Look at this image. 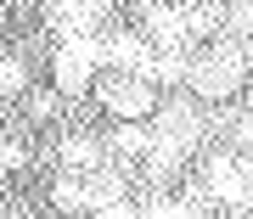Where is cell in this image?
Segmentation results:
<instances>
[{"label":"cell","mask_w":253,"mask_h":219,"mask_svg":"<svg viewBox=\"0 0 253 219\" xmlns=\"http://www.w3.org/2000/svg\"><path fill=\"white\" fill-rule=\"evenodd\" d=\"M186 79L197 84L203 96H231L236 84H242V51H236V45H214V51H203L197 62H186Z\"/></svg>","instance_id":"6da1fadb"},{"label":"cell","mask_w":253,"mask_h":219,"mask_svg":"<svg viewBox=\"0 0 253 219\" xmlns=\"http://www.w3.org/2000/svg\"><path fill=\"white\" fill-rule=\"evenodd\" d=\"M96 68H101V39L96 34H68V45L56 51V90L62 96L84 90Z\"/></svg>","instance_id":"7a4b0ae2"},{"label":"cell","mask_w":253,"mask_h":219,"mask_svg":"<svg viewBox=\"0 0 253 219\" xmlns=\"http://www.w3.org/2000/svg\"><path fill=\"white\" fill-rule=\"evenodd\" d=\"M101 107L113 112V118H146V112L158 107V96H152V79L146 73H113L107 84H101Z\"/></svg>","instance_id":"3957f363"},{"label":"cell","mask_w":253,"mask_h":219,"mask_svg":"<svg viewBox=\"0 0 253 219\" xmlns=\"http://www.w3.org/2000/svg\"><path fill=\"white\" fill-rule=\"evenodd\" d=\"M45 11L62 34H90L101 23V11H107V0H45Z\"/></svg>","instance_id":"277c9868"},{"label":"cell","mask_w":253,"mask_h":219,"mask_svg":"<svg viewBox=\"0 0 253 219\" xmlns=\"http://www.w3.org/2000/svg\"><path fill=\"white\" fill-rule=\"evenodd\" d=\"M146 28H152V39H158V45L163 51H186V11L180 6H158V0H152V11H146Z\"/></svg>","instance_id":"5b68a950"},{"label":"cell","mask_w":253,"mask_h":219,"mask_svg":"<svg viewBox=\"0 0 253 219\" xmlns=\"http://www.w3.org/2000/svg\"><path fill=\"white\" fill-rule=\"evenodd\" d=\"M101 62H118V68H129V73H146V68H152V51H146L141 34H113V39H101Z\"/></svg>","instance_id":"8992f818"},{"label":"cell","mask_w":253,"mask_h":219,"mask_svg":"<svg viewBox=\"0 0 253 219\" xmlns=\"http://www.w3.org/2000/svg\"><path fill=\"white\" fill-rule=\"evenodd\" d=\"M101 157L107 152H101L90 135H62V163L68 169H101Z\"/></svg>","instance_id":"52a82bcc"},{"label":"cell","mask_w":253,"mask_h":219,"mask_svg":"<svg viewBox=\"0 0 253 219\" xmlns=\"http://www.w3.org/2000/svg\"><path fill=\"white\" fill-rule=\"evenodd\" d=\"M146 146H152V135L135 124V118H124L113 129V152H129V157H146Z\"/></svg>","instance_id":"ba28073f"},{"label":"cell","mask_w":253,"mask_h":219,"mask_svg":"<svg viewBox=\"0 0 253 219\" xmlns=\"http://www.w3.org/2000/svg\"><path fill=\"white\" fill-rule=\"evenodd\" d=\"M214 197H225V202L248 197V185H242V174H236V163H231V157H219V163H214Z\"/></svg>","instance_id":"9c48e42d"},{"label":"cell","mask_w":253,"mask_h":219,"mask_svg":"<svg viewBox=\"0 0 253 219\" xmlns=\"http://www.w3.org/2000/svg\"><path fill=\"white\" fill-rule=\"evenodd\" d=\"M56 202H62V208H90V185H84L79 174H62V180H56Z\"/></svg>","instance_id":"30bf717a"},{"label":"cell","mask_w":253,"mask_h":219,"mask_svg":"<svg viewBox=\"0 0 253 219\" xmlns=\"http://www.w3.org/2000/svg\"><path fill=\"white\" fill-rule=\"evenodd\" d=\"M208 28H219V6H191L186 11V34H208Z\"/></svg>","instance_id":"8fae6325"},{"label":"cell","mask_w":253,"mask_h":219,"mask_svg":"<svg viewBox=\"0 0 253 219\" xmlns=\"http://www.w3.org/2000/svg\"><path fill=\"white\" fill-rule=\"evenodd\" d=\"M28 84V68L23 62H0V90H23Z\"/></svg>","instance_id":"7c38bea8"},{"label":"cell","mask_w":253,"mask_h":219,"mask_svg":"<svg viewBox=\"0 0 253 219\" xmlns=\"http://www.w3.org/2000/svg\"><path fill=\"white\" fill-rule=\"evenodd\" d=\"M23 163H28L23 146H17V141H0V169H23Z\"/></svg>","instance_id":"4fadbf2b"},{"label":"cell","mask_w":253,"mask_h":219,"mask_svg":"<svg viewBox=\"0 0 253 219\" xmlns=\"http://www.w3.org/2000/svg\"><path fill=\"white\" fill-rule=\"evenodd\" d=\"M56 112V96H34V118H51Z\"/></svg>","instance_id":"5bb4252c"},{"label":"cell","mask_w":253,"mask_h":219,"mask_svg":"<svg viewBox=\"0 0 253 219\" xmlns=\"http://www.w3.org/2000/svg\"><path fill=\"white\" fill-rule=\"evenodd\" d=\"M158 6H174V0H158Z\"/></svg>","instance_id":"9a60e30c"}]
</instances>
